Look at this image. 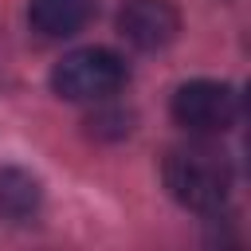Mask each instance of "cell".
<instances>
[{
    "label": "cell",
    "mask_w": 251,
    "mask_h": 251,
    "mask_svg": "<svg viewBox=\"0 0 251 251\" xmlns=\"http://www.w3.org/2000/svg\"><path fill=\"white\" fill-rule=\"evenodd\" d=\"M165 188L192 212H220L224 200L231 196V165L220 149L212 145H176L165 153L161 165Z\"/></svg>",
    "instance_id": "1"
},
{
    "label": "cell",
    "mask_w": 251,
    "mask_h": 251,
    "mask_svg": "<svg viewBox=\"0 0 251 251\" xmlns=\"http://www.w3.org/2000/svg\"><path fill=\"white\" fill-rule=\"evenodd\" d=\"M126 78H129L126 63L114 51H106V47L71 51L51 71V86L67 102H102V98L118 94L126 86Z\"/></svg>",
    "instance_id": "2"
},
{
    "label": "cell",
    "mask_w": 251,
    "mask_h": 251,
    "mask_svg": "<svg viewBox=\"0 0 251 251\" xmlns=\"http://www.w3.org/2000/svg\"><path fill=\"white\" fill-rule=\"evenodd\" d=\"M173 118L192 133H224L239 118V94L227 82L196 78L173 94Z\"/></svg>",
    "instance_id": "3"
},
{
    "label": "cell",
    "mask_w": 251,
    "mask_h": 251,
    "mask_svg": "<svg viewBox=\"0 0 251 251\" xmlns=\"http://www.w3.org/2000/svg\"><path fill=\"white\" fill-rule=\"evenodd\" d=\"M118 31L141 47V51H157L165 43L176 39L180 31V16L169 0H126L118 12Z\"/></svg>",
    "instance_id": "4"
},
{
    "label": "cell",
    "mask_w": 251,
    "mask_h": 251,
    "mask_svg": "<svg viewBox=\"0 0 251 251\" xmlns=\"http://www.w3.org/2000/svg\"><path fill=\"white\" fill-rule=\"evenodd\" d=\"M94 8H98V0H31L27 16L39 35L67 39V35H78L94 20Z\"/></svg>",
    "instance_id": "5"
},
{
    "label": "cell",
    "mask_w": 251,
    "mask_h": 251,
    "mask_svg": "<svg viewBox=\"0 0 251 251\" xmlns=\"http://www.w3.org/2000/svg\"><path fill=\"white\" fill-rule=\"evenodd\" d=\"M43 204V184L27 169H0V220L24 224L39 212Z\"/></svg>",
    "instance_id": "6"
}]
</instances>
